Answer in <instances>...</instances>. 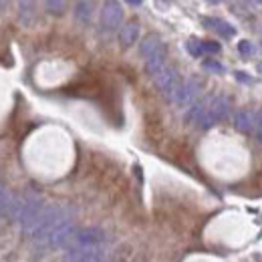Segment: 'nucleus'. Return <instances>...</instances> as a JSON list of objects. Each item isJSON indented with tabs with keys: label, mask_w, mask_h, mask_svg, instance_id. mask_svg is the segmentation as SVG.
Returning <instances> with one entry per match:
<instances>
[{
	"label": "nucleus",
	"mask_w": 262,
	"mask_h": 262,
	"mask_svg": "<svg viewBox=\"0 0 262 262\" xmlns=\"http://www.w3.org/2000/svg\"><path fill=\"white\" fill-rule=\"evenodd\" d=\"M67 260L97 262L107 258V236L101 228L75 230L73 238L65 246Z\"/></svg>",
	"instance_id": "1"
},
{
	"label": "nucleus",
	"mask_w": 262,
	"mask_h": 262,
	"mask_svg": "<svg viewBox=\"0 0 262 262\" xmlns=\"http://www.w3.org/2000/svg\"><path fill=\"white\" fill-rule=\"evenodd\" d=\"M69 216H75V212L69 206H61V204L45 206V210H42L36 226L31 232L34 246L36 248H49V240H51L53 232L59 228V224L65 222Z\"/></svg>",
	"instance_id": "2"
},
{
	"label": "nucleus",
	"mask_w": 262,
	"mask_h": 262,
	"mask_svg": "<svg viewBox=\"0 0 262 262\" xmlns=\"http://www.w3.org/2000/svg\"><path fill=\"white\" fill-rule=\"evenodd\" d=\"M42 196L36 192H27L25 196L12 198V208H10V218L18 222L23 232L31 234L42 214Z\"/></svg>",
	"instance_id": "3"
},
{
	"label": "nucleus",
	"mask_w": 262,
	"mask_h": 262,
	"mask_svg": "<svg viewBox=\"0 0 262 262\" xmlns=\"http://www.w3.org/2000/svg\"><path fill=\"white\" fill-rule=\"evenodd\" d=\"M154 81H156L158 89L162 91V95H164L165 99H169V101L176 99V93H178V89H180V85H182L180 73H178L173 67H167V65L154 77Z\"/></svg>",
	"instance_id": "4"
},
{
	"label": "nucleus",
	"mask_w": 262,
	"mask_h": 262,
	"mask_svg": "<svg viewBox=\"0 0 262 262\" xmlns=\"http://www.w3.org/2000/svg\"><path fill=\"white\" fill-rule=\"evenodd\" d=\"M123 23V8L117 0H107L101 8V29L105 33H113Z\"/></svg>",
	"instance_id": "5"
},
{
	"label": "nucleus",
	"mask_w": 262,
	"mask_h": 262,
	"mask_svg": "<svg viewBox=\"0 0 262 262\" xmlns=\"http://www.w3.org/2000/svg\"><path fill=\"white\" fill-rule=\"evenodd\" d=\"M198 95H200V83H198L196 79H188V81H182L173 103H178V105H192L198 99Z\"/></svg>",
	"instance_id": "6"
},
{
	"label": "nucleus",
	"mask_w": 262,
	"mask_h": 262,
	"mask_svg": "<svg viewBox=\"0 0 262 262\" xmlns=\"http://www.w3.org/2000/svg\"><path fill=\"white\" fill-rule=\"evenodd\" d=\"M230 107H232V105H230V99L224 97V95L208 99V109H210V113L214 115V119H216L218 123L224 121V119H228Z\"/></svg>",
	"instance_id": "7"
},
{
	"label": "nucleus",
	"mask_w": 262,
	"mask_h": 262,
	"mask_svg": "<svg viewBox=\"0 0 262 262\" xmlns=\"http://www.w3.org/2000/svg\"><path fill=\"white\" fill-rule=\"evenodd\" d=\"M165 65H167V51H165V47H162L156 53H151L149 57H145V73L149 77H156Z\"/></svg>",
	"instance_id": "8"
},
{
	"label": "nucleus",
	"mask_w": 262,
	"mask_h": 262,
	"mask_svg": "<svg viewBox=\"0 0 262 262\" xmlns=\"http://www.w3.org/2000/svg\"><path fill=\"white\" fill-rule=\"evenodd\" d=\"M202 25L208 27L210 31L218 33L220 36H224V38H230L232 34L236 33V29H234L230 23L222 20V18H214V16H204V18H202Z\"/></svg>",
	"instance_id": "9"
},
{
	"label": "nucleus",
	"mask_w": 262,
	"mask_h": 262,
	"mask_svg": "<svg viewBox=\"0 0 262 262\" xmlns=\"http://www.w3.org/2000/svg\"><path fill=\"white\" fill-rule=\"evenodd\" d=\"M139 38V23L137 20H129L127 25L121 27L119 31V42L123 49H129L131 45H135Z\"/></svg>",
	"instance_id": "10"
},
{
	"label": "nucleus",
	"mask_w": 262,
	"mask_h": 262,
	"mask_svg": "<svg viewBox=\"0 0 262 262\" xmlns=\"http://www.w3.org/2000/svg\"><path fill=\"white\" fill-rule=\"evenodd\" d=\"M254 121H256V111H252V109H240V111L234 115V125H236V129L244 131V133L254 129Z\"/></svg>",
	"instance_id": "11"
},
{
	"label": "nucleus",
	"mask_w": 262,
	"mask_h": 262,
	"mask_svg": "<svg viewBox=\"0 0 262 262\" xmlns=\"http://www.w3.org/2000/svg\"><path fill=\"white\" fill-rule=\"evenodd\" d=\"M162 47H164V42H162V38H160L158 34H147V36L141 40V45H139V53H141V57L145 59V57H149L151 53L160 51Z\"/></svg>",
	"instance_id": "12"
},
{
	"label": "nucleus",
	"mask_w": 262,
	"mask_h": 262,
	"mask_svg": "<svg viewBox=\"0 0 262 262\" xmlns=\"http://www.w3.org/2000/svg\"><path fill=\"white\" fill-rule=\"evenodd\" d=\"M12 194L0 184V216H10V208H12Z\"/></svg>",
	"instance_id": "13"
},
{
	"label": "nucleus",
	"mask_w": 262,
	"mask_h": 262,
	"mask_svg": "<svg viewBox=\"0 0 262 262\" xmlns=\"http://www.w3.org/2000/svg\"><path fill=\"white\" fill-rule=\"evenodd\" d=\"M18 10H20V20L25 25H29L33 20L34 0H18Z\"/></svg>",
	"instance_id": "14"
},
{
	"label": "nucleus",
	"mask_w": 262,
	"mask_h": 262,
	"mask_svg": "<svg viewBox=\"0 0 262 262\" xmlns=\"http://www.w3.org/2000/svg\"><path fill=\"white\" fill-rule=\"evenodd\" d=\"M91 10H93V4L91 2H79L77 4V10H75V16L79 23L87 25L91 20Z\"/></svg>",
	"instance_id": "15"
},
{
	"label": "nucleus",
	"mask_w": 262,
	"mask_h": 262,
	"mask_svg": "<svg viewBox=\"0 0 262 262\" xmlns=\"http://www.w3.org/2000/svg\"><path fill=\"white\" fill-rule=\"evenodd\" d=\"M45 6L51 14H63L67 8V0H45Z\"/></svg>",
	"instance_id": "16"
},
{
	"label": "nucleus",
	"mask_w": 262,
	"mask_h": 262,
	"mask_svg": "<svg viewBox=\"0 0 262 262\" xmlns=\"http://www.w3.org/2000/svg\"><path fill=\"white\" fill-rule=\"evenodd\" d=\"M186 51H188L192 57H202V55H204V51H202V40L190 38V40L186 42Z\"/></svg>",
	"instance_id": "17"
},
{
	"label": "nucleus",
	"mask_w": 262,
	"mask_h": 262,
	"mask_svg": "<svg viewBox=\"0 0 262 262\" xmlns=\"http://www.w3.org/2000/svg\"><path fill=\"white\" fill-rule=\"evenodd\" d=\"M202 51L208 55H216L222 51V47H220V42H214V40H202Z\"/></svg>",
	"instance_id": "18"
},
{
	"label": "nucleus",
	"mask_w": 262,
	"mask_h": 262,
	"mask_svg": "<svg viewBox=\"0 0 262 262\" xmlns=\"http://www.w3.org/2000/svg\"><path fill=\"white\" fill-rule=\"evenodd\" d=\"M204 69H208V71H214V73H224L226 69L222 63H218V61H214V59H208V61H204Z\"/></svg>",
	"instance_id": "19"
},
{
	"label": "nucleus",
	"mask_w": 262,
	"mask_h": 262,
	"mask_svg": "<svg viewBox=\"0 0 262 262\" xmlns=\"http://www.w3.org/2000/svg\"><path fill=\"white\" fill-rule=\"evenodd\" d=\"M238 51H240L242 57H250V55L254 53L252 42H248V40H240V42H238Z\"/></svg>",
	"instance_id": "20"
},
{
	"label": "nucleus",
	"mask_w": 262,
	"mask_h": 262,
	"mask_svg": "<svg viewBox=\"0 0 262 262\" xmlns=\"http://www.w3.org/2000/svg\"><path fill=\"white\" fill-rule=\"evenodd\" d=\"M254 135H256V139L262 143V109L260 111H256V121H254Z\"/></svg>",
	"instance_id": "21"
},
{
	"label": "nucleus",
	"mask_w": 262,
	"mask_h": 262,
	"mask_svg": "<svg viewBox=\"0 0 262 262\" xmlns=\"http://www.w3.org/2000/svg\"><path fill=\"white\" fill-rule=\"evenodd\" d=\"M236 79H238V81H242V83H248V81H250V79L246 77V73H242V71H238V73H236Z\"/></svg>",
	"instance_id": "22"
},
{
	"label": "nucleus",
	"mask_w": 262,
	"mask_h": 262,
	"mask_svg": "<svg viewBox=\"0 0 262 262\" xmlns=\"http://www.w3.org/2000/svg\"><path fill=\"white\" fill-rule=\"evenodd\" d=\"M125 2H127V4H131V6H139L143 0H125Z\"/></svg>",
	"instance_id": "23"
},
{
	"label": "nucleus",
	"mask_w": 262,
	"mask_h": 262,
	"mask_svg": "<svg viewBox=\"0 0 262 262\" xmlns=\"http://www.w3.org/2000/svg\"><path fill=\"white\" fill-rule=\"evenodd\" d=\"M258 73H260V75H262V63H260V65H258Z\"/></svg>",
	"instance_id": "24"
},
{
	"label": "nucleus",
	"mask_w": 262,
	"mask_h": 262,
	"mask_svg": "<svg viewBox=\"0 0 262 262\" xmlns=\"http://www.w3.org/2000/svg\"><path fill=\"white\" fill-rule=\"evenodd\" d=\"M208 2H222V0H208Z\"/></svg>",
	"instance_id": "25"
},
{
	"label": "nucleus",
	"mask_w": 262,
	"mask_h": 262,
	"mask_svg": "<svg viewBox=\"0 0 262 262\" xmlns=\"http://www.w3.org/2000/svg\"><path fill=\"white\" fill-rule=\"evenodd\" d=\"M0 2H2V0H0Z\"/></svg>",
	"instance_id": "26"
}]
</instances>
